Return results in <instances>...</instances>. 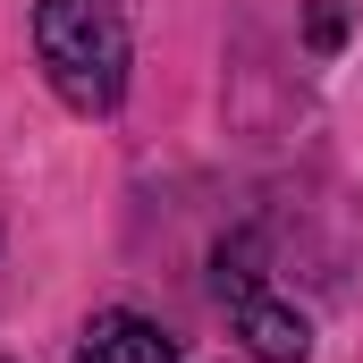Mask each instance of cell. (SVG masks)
Wrapping results in <instances>:
<instances>
[{
  "label": "cell",
  "mask_w": 363,
  "mask_h": 363,
  "mask_svg": "<svg viewBox=\"0 0 363 363\" xmlns=\"http://www.w3.org/2000/svg\"><path fill=\"white\" fill-rule=\"evenodd\" d=\"M34 51L68 110H110L127 93V17L118 0H43L34 9Z\"/></svg>",
  "instance_id": "obj_1"
},
{
  "label": "cell",
  "mask_w": 363,
  "mask_h": 363,
  "mask_svg": "<svg viewBox=\"0 0 363 363\" xmlns=\"http://www.w3.org/2000/svg\"><path fill=\"white\" fill-rule=\"evenodd\" d=\"M77 363H178V338L144 313H93Z\"/></svg>",
  "instance_id": "obj_2"
},
{
  "label": "cell",
  "mask_w": 363,
  "mask_h": 363,
  "mask_svg": "<svg viewBox=\"0 0 363 363\" xmlns=\"http://www.w3.org/2000/svg\"><path fill=\"white\" fill-rule=\"evenodd\" d=\"M237 330H245L254 363H304L313 355V321L296 304H279V296H245L237 304Z\"/></svg>",
  "instance_id": "obj_3"
},
{
  "label": "cell",
  "mask_w": 363,
  "mask_h": 363,
  "mask_svg": "<svg viewBox=\"0 0 363 363\" xmlns=\"http://www.w3.org/2000/svg\"><path fill=\"white\" fill-rule=\"evenodd\" d=\"M347 17H355L347 0H304V51H313V60H330V51L347 43Z\"/></svg>",
  "instance_id": "obj_4"
}]
</instances>
